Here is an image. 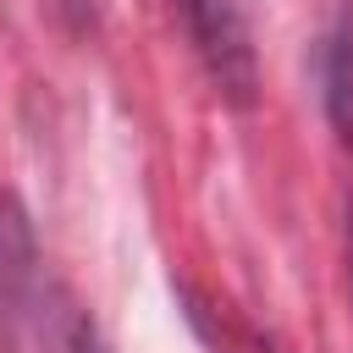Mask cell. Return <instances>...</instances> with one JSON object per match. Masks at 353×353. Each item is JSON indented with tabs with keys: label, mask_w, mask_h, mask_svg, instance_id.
<instances>
[{
	"label": "cell",
	"mask_w": 353,
	"mask_h": 353,
	"mask_svg": "<svg viewBox=\"0 0 353 353\" xmlns=\"http://www.w3.org/2000/svg\"><path fill=\"white\" fill-rule=\"evenodd\" d=\"M188 28L199 39V55H204L215 88L243 105L254 94V44H248L237 6L232 0H188Z\"/></svg>",
	"instance_id": "cell-1"
},
{
	"label": "cell",
	"mask_w": 353,
	"mask_h": 353,
	"mask_svg": "<svg viewBox=\"0 0 353 353\" xmlns=\"http://www.w3.org/2000/svg\"><path fill=\"white\" fill-rule=\"evenodd\" d=\"M28 281H33V237L22 226V210L11 199H0V336L22 314Z\"/></svg>",
	"instance_id": "cell-2"
},
{
	"label": "cell",
	"mask_w": 353,
	"mask_h": 353,
	"mask_svg": "<svg viewBox=\"0 0 353 353\" xmlns=\"http://www.w3.org/2000/svg\"><path fill=\"white\" fill-rule=\"evenodd\" d=\"M320 83H325V110L342 138H353V22L342 17L320 50Z\"/></svg>",
	"instance_id": "cell-3"
},
{
	"label": "cell",
	"mask_w": 353,
	"mask_h": 353,
	"mask_svg": "<svg viewBox=\"0 0 353 353\" xmlns=\"http://www.w3.org/2000/svg\"><path fill=\"white\" fill-rule=\"evenodd\" d=\"M347 287H353V210H347Z\"/></svg>",
	"instance_id": "cell-4"
}]
</instances>
